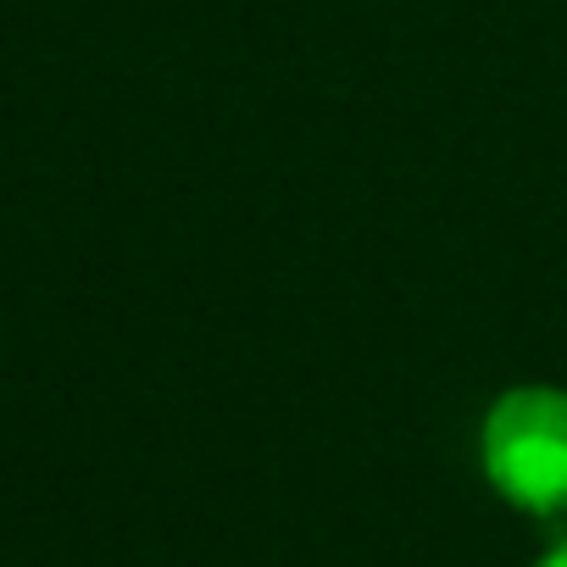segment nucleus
<instances>
[{
	"label": "nucleus",
	"instance_id": "obj_1",
	"mask_svg": "<svg viewBox=\"0 0 567 567\" xmlns=\"http://www.w3.org/2000/svg\"><path fill=\"white\" fill-rule=\"evenodd\" d=\"M484 484L528 517H567V390L512 384L478 429Z\"/></svg>",
	"mask_w": 567,
	"mask_h": 567
},
{
	"label": "nucleus",
	"instance_id": "obj_2",
	"mask_svg": "<svg viewBox=\"0 0 567 567\" xmlns=\"http://www.w3.org/2000/svg\"><path fill=\"white\" fill-rule=\"evenodd\" d=\"M534 567H567V539H556V545H550V550H545Z\"/></svg>",
	"mask_w": 567,
	"mask_h": 567
}]
</instances>
